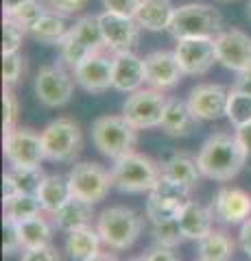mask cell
Returning a JSON list of instances; mask_svg holds the SVG:
<instances>
[{
    "instance_id": "obj_1",
    "label": "cell",
    "mask_w": 251,
    "mask_h": 261,
    "mask_svg": "<svg viewBox=\"0 0 251 261\" xmlns=\"http://www.w3.org/2000/svg\"><path fill=\"white\" fill-rule=\"evenodd\" d=\"M247 152L242 148V144L238 142L236 133H214L201 146V150L197 154V163L201 174L210 181H232L234 176H238V172L245 168L247 163Z\"/></svg>"
},
{
    "instance_id": "obj_2",
    "label": "cell",
    "mask_w": 251,
    "mask_h": 261,
    "mask_svg": "<svg viewBox=\"0 0 251 261\" xmlns=\"http://www.w3.org/2000/svg\"><path fill=\"white\" fill-rule=\"evenodd\" d=\"M144 220L133 209L116 205L107 207L96 216V231L101 235L103 246L111 250H127L142 235Z\"/></svg>"
},
{
    "instance_id": "obj_3",
    "label": "cell",
    "mask_w": 251,
    "mask_h": 261,
    "mask_svg": "<svg viewBox=\"0 0 251 261\" xmlns=\"http://www.w3.org/2000/svg\"><path fill=\"white\" fill-rule=\"evenodd\" d=\"M162 176V166L147 154L129 152L120 157L111 166V178L114 187L125 194H142L151 192Z\"/></svg>"
},
{
    "instance_id": "obj_4",
    "label": "cell",
    "mask_w": 251,
    "mask_h": 261,
    "mask_svg": "<svg viewBox=\"0 0 251 261\" xmlns=\"http://www.w3.org/2000/svg\"><path fill=\"white\" fill-rule=\"evenodd\" d=\"M223 31V15L212 5L188 3L175 9L168 33L175 39L186 37H216Z\"/></svg>"
},
{
    "instance_id": "obj_5",
    "label": "cell",
    "mask_w": 251,
    "mask_h": 261,
    "mask_svg": "<svg viewBox=\"0 0 251 261\" xmlns=\"http://www.w3.org/2000/svg\"><path fill=\"white\" fill-rule=\"evenodd\" d=\"M92 142L101 154L116 161L135 152L138 128L129 124L125 116H101L92 122Z\"/></svg>"
},
{
    "instance_id": "obj_6",
    "label": "cell",
    "mask_w": 251,
    "mask_h": 261,
    "mask_svg": "<svg viewBox=\"0 0 251 261\" xmlns=\"http://www.w3.org/2000/svg\"><path fill=\"white\" fill-rule=\"evenodd\" d=\"M42 144L48 161L75 163L81 146H83V137H81V128L75 120L61 116L42 128Z\"/></svg>"
},
{
    "instance_id": "obj_7",
    "label": "cell",
    "mask_w": 251,
    "mask_h": 261,
    "mask_svg": "<svg viewBox=\"0 0 251 261\" xmlns=\"http://www.w3.org/2000/svg\"><path fill=\"white\" fill-rule=\"evenodd\" d=\"M190 194H192L190 185L159 176L155 187L149 192L147 207H144V214H147L149 222L159 224V222H166V220L177 218L179 211L190 202Z\"/></svg>"
},
{
    "instance_id": "obj_8",
    "label": "cell",
    "mask_w": 251,
    "mask_h": 261,
    "mask_svg": "<svg viewBox=\"0 0 251 261\" xmlns=\"http://www.w3.org/2000/svg\"><path fill=\"white\" fill-rule=\"evenodd\" d=\"M75 74H70L63 63H46L37 70L33 89L37 100L48 109L66 107L75 94Z\"/></svg>"
},
{
    "instance_id": "obj_9",
    "label": "cell",
    "mask_w": 251,
    "mask_h": 261,
    "mask_svg": "<svg viewBox=\"0 0 251 261\" xmlns=\"http://www.w3.org/2000/svg\"><path fill=\"white\" fill-rule=\"evenodd\" d=\"M68 185L72 196L96 205L107 198L109 190L114 187V178H111V170H105L101 163L79 161L68 172Z\"/></svg>"
},
{
    "instance_id": "obj_10",
    "label": "cell",
    "mask_w": 251,
    "mask_h": 261,
    "mask_svg": "<svg viewBox=\"0 0 251 261\" xmlns=\"http://www.w3.org/2000/svg\"><path fill=\"white\" fill-rule=\"evenodd\" d=\"M166 102L168 96L164 92L153 87H140L138 92L129 94L127 100L123 102V116L138 130L155 128L162 124Z\"/></svg>"
},
{
    "instance_id": "obj_11",
    "label": "cell",
    "mask_w": 251,
    "mask_h": 261,
    "mask_svg": "<svg viewBox=\"0 0 251 261\" xmlns=\"http://www.w3.org/2000/svg\"><path fill=\"white\" fill-rule=\"evenodd\" d=\"M3 152L9 166L15 168H42V161L46 159L42 133L18 126L5 133Z\"/></svg>"
},
{
    "instance_id": "obj_12",
    "label": "cell",
    "mask_w": 251,
    "mask_h": 261,
    "mask_svg": "<svg viewBox=\"0 0 251 261\" xmlns=\"http://www.w3.org/2000/svg\"><path fill=\"white\" fill-rule=\"evenodd\" d=\"M175 55L186 76H201L218 63L214 37H186L177 39Z\"/></svg>"
},
{
    "instance_id": "obj_13",
    "label": "cell",
    "mask_w": 251,
    "mask_h": 261,
    "mask_svg": "<svg viewBox=\"0 0 251 261\" xmlns=\"http://www.w3.org/2000/svg\"><path fill=\"white\" fill-rule=\"evenodd\" d=\"M216 59L232 72L251 70V37L240 29H225L214 37Z\"/></svg>"
},
{
    "instance_id": "obj_14",
    "label": "cell",
    "mask_w": 251,
    "mask_h": 261,
    "mask_svg": "<svg viewBox=\"0 0 251 261\" xmlns=\"http://www.w3.org/2000/svg\"><path fill=\"white\" fill-rule=\"evenodd\" d=\"M72 74L77 85L83 87L87 94H105L109 87H114V57L105 55V50L94 53L81 61Z\"/></svg>"
},
{
    "instance_id": "obj_15",
    "label": "cell",
    "mask_w": 251,
    "mask_h": 261,
    "mask_svg": "<svg viewBox=\"0 0 251 261\" xmlns=\"http://www.w3.org/2000/svg\"><path fill=\"white\" fill-rule=\"evenodd\" d=\"M103 37H105V48L111 53H127L133 50L140 39V24L135 22L131 15H120L111 11L99 13Z\"/></svg>"
},
{
    "instance_id": "obj_16",
    "label": "cell",
    "mask_w": 251,
    "mask_h": 261,
    "mask_svg": "<svg viewBox=\"0 0 251 261\" xmlns=\"http://www.w3.org/2000/svg\"><path fill=\"white\" fill-rule=\"evenodd\" d=\"M144 70H147V85L159 92H168L181 83L186 76L175 50H153L144 57Z\"/></svg>"
},
{
    "instance_id": "obj_17",
    "label": "cell",
    "mask_w": 251,
    "mask_h": 261,
    "mask_svg": "<svg viewBox=\"0 0 251 261\" xmlns=\"http://www.w3.org/2000/svg\"><path fill=\"white\" fill-rule=\"evenodd\" d=\"M227 96H230V89H225L223 85L199 83L190 89V94L186 100H188L192 113L201 122H212V120H218V118L225 116Z\"/></svg>"
},
{
    "instance_id": "obj_18",
    "label": "cell",
    "mask_w": 251,
    "mask_h": 261,
    "mask_svg": "<svg viewBox=\"0 0 251 261\" xmlns=\"http://www.w3.org/2000/svg\"><path fill=\"white\" fill-rule=\"evenodd\" d=\"M214 218L223 224H242L251 218V194L242 187H221L212 200Z\"/></svg>"
},
{
    "instance_id": "obj_19",
    "label": "cell",
    "mask_w": 251,
    "mask_h": 261,
    "mask_svg": "<svg viewBox=\"0 0 251 261\" xmlns=\"http://www.w3.org/2000/svg\"><path fill=\"white\" fill-rule=\"evenodd\" d=\"M147 83V70L144 59L138 57L133 50L114 53V87L116 92L133 94Z\"/></svg>"
},
{
    "instance_id": "obj_20",
    "label": "cell",
    "mask_w": 251,
    "mask_h": 261,
    "mask_svg": "<svg viewBox=\"0 0 251 261\" xmlns=\"http://www.w3.org/2000/svg\"><path fill=\"white\" fill-rule=\"evenodd\" d=\"M199 118L192 113L188 100L181 98H168L164 116H162V124L159 128L171 137H190L199 126Z\"/></svg>"
},
{
    "instance_id": "obj_21",
    "label": "cell",
    "mask_w": 251,
    "mask_h": 261,
    "mask_svg": "<svg viewBox=\"0 0 251 261\" xmlns=\"http://www.w3.org/2000/svg\"><path fill=\"white\" fill-rule=\"evenodd\" d=\"M177 220H179L184 238L199 242L214 228V220L216 218H214L212 207H203V205H199L197 200H190L188 205L179 211Z\"/></svg>"
},
{
    "instance_id": "obj_22",
    "label": "cell",
    "mask_w": 251,
    "mask_h": 261,
    "mask_svg": "<svg viewBox=\"0 0 251 261\" xmlns=\"http://www.w3.org/2000/svg\"><path fill=\"white\" fill-rule=\"evenodd\" d=\"M51 218H53V224L59 231L70 233V231H77V228L90 226L94 218V205L83 198H77V196H70Z\"/></svg>"
},
{
    "instance_id": "obj_23",
    "label": "cell",
    "mask_w": 251,
    "mask_h": 261,
    "mask_svg": "<svg viewBox=\"0 0 251 261\" xmlns=\"http://www.w3.org/2000/svg\"><path fill=\"white\" fill-rule=\"evenodd\" d=\"M177 7L171 0H142L138 5V9L133 13L135 22L140 24L142 31H151V33H159V31H168L173 22Z\"/></svg>"
},
{
    "instance_id": "obj_24",
    "label": "cell",
    "mask_w": 251,
    "mask_h": 261,
    "mask_svg": "<svg viewBox=\"0 0 251 261\" xmlns=\"http://www.w3.org/2000/svg\"><path fill=\"white\" fill-rule=\"evenodd\" d=\"M72 24L68 22V15H63L59 11H53L48 9L42 18H39L33 27L29 29V35L35 39L39 44H46V46H59L66 35L70 33Z\"/></svg>"
},
{
    "instance_id": "obj_25",
    "label": "cell",
    "mask_w": 251,
    "mask_h": 261,
    "mask_svg": "<svg viewBox=\"0 0 251 261\" xmlns=\"http://www.w3.org/2000/svg\"><path fill=\"white\" fill-rule=\"evenodd\" d=\"M101 235L96 231V226H83L77 231H70L66 238V252L72 261H87L94 255L101 252Z\"/></svg>"
},
{
    "instance_id": "obj_26",
    "label": "cell",
    "mask_w": 251,
    "mask_h": 261,
    "mask_svg": "<svg viewBox=\"0 0 251 261\" xmlns=\"http://www.w3.org/2000/svg\"><path fill=\"white\" fill-rule=\"evenodd\" d=\"M199 259L206 261H232L234 252H236V242L232 240L227 231H218L212 228L203 240L197 242Z\"/></svg>"
},
{
    "instance_id": "obj_27",
    "label": "cell",
    "mask_w": 251,
    "mask_h": 261,
    "mask_svg": "<svg viewBox=\"0 0 251 261\" xmlns=\"http://www.w3.org/2000/svg\"><path fill=\"white\" fill-rule=\"evenodd\" d=\"M70 185H68V176L63 178L59 174H46L42 178V185L37 190V198L39 205H42L44 214H55L63 202L70 198Z\"/></svg>"
},
{
    "instance_id": "obj_28",
    "label": "cell",
    "mask_w": 251,
    "mask_h": 261,
    "mask_svg": "<svg viewBox=\"0 0 251 261\" xmlns=\"http://www.w3.org/2000/svg\"><path fill=\"white\" fill-rule=\"evenodd\" d=\"M53 226L48 220L39 214L33 218H27L18 222V233H20V244L22 248H37V246H48L53 240Z\"/></svg>"
},
{
    "instance_id": "obj_29",
    "label": "cell",
    "mask_w": 251,
    "mask_h": 261,
    "mask_svg": "<svg viewBox=\"0 0 251 261\" xmlns=\"http://www.w3.org/2000/svg\"><path fill=\"white\" fill-rule=\"evenodd\" d=\"M162 176L166 178H173V181H179V183H186L194 187L199 183V178L203 176L199 170V163L197 159L188 157V154H173L171 159L162 161Z\"/></svg>"
},
{
    "instance_id": "obj_30",
    "label": "cell",
    "mask_w": 251,
    "mask_h": 261,
    "mask_svg": "<svg viewBox=\"0 0 251 261\" xmlns=\"http://www.w3.org/2000/svg\"><path fill=\"white\" fill-rule=\"evenodd\" d=\"M70 35L75 37L77 42L83 44L85 48H90L92 53L107 50V48H105V37H103L99 15H81L70 27Z\"/></svg>"
},
{
    "instance_id": "obj_31",
    "label": "cell",
    "mask_w": 251,
    "mask_h": 261,
    "mask_svg": "<svg viewBox=\"0 0 251 261\" xmlns=\"http://www.w3.org/2000/svg\"><path fill=\"white\" fill-rule=\"evenodd\" d=\"M225 118L230 120V124L234 128L249 124L251 122V94H242V92H236V89L230 87Z\"/></svg>"
},
{
    "instance_id": "obj_32",
    "label": "cell",
    "mask_w": 251,
    "mask_h": 261,
    "mask_svg": "<svg viewBox=\"0 0 251 261\" xmlns=\"http://www.w3.org/2000/svg\"><path fill=\"white\" fill-rule=\"evenodd\" d=\"M5 176L15 185V190L20 194H37L39 185H42V178L46 174L42 172V168H15V166H11L5 172Z\"/></svg>"
},
{
    "instance_id": "obj_33",
    "label": "cell",
    "mask_w": 251,
    "mask_h": 261,
    "mask_svg": "<svg viewBox=\"0 0 251 261\" xmlns=\"http://www.w3.org/2000/svg\"><path fill=\"white\" fill-rule=\"evenodd\" d=\"M39 214H42V205H39L37 194H18L9 202H5V216L13 218L15 222H22V220Z\"/></svg>"
},
{
    "instance_id": "obj_34",
    "label": "cell",
    "mask_w": 251,
    "mask_h": 261,
    "mask_svg": "<svg viewBox=\"0 0 251 261\" xmlns=\"http://www.w3.org/2000/svg\"><path fill=\"white\" fill-rule=\"evenodd\" d=\"M151 235H153V240H155V244L166 246V248H177L186 240L177 218L166 220V222H159V224H153Z\"/></svg>"
},
{
    "instance_id": "obj_35",
    "label": "cell",
    "mask_w": 251,
    "mask_h": 261,
    "mask_svg": "<svg viewBox=\"0 0 251 261\" xmlns=\"http://www.w3.org/2000/svg\"><path fill=\"white\" fill-rule=\"evenodd\" d=\"M48 11V7L42 3V0H29V3H24V5H20L15 11H11L7 18H11V20H15L20 24V27L29 33V29L33 27V24L42 18V15Z\"/></svg>"
},
{
    "instance_id": "obj_36",
    "label": "cell",
    "mask_w": 251,
    "mask_h": 261,
    "mask_svg": "<svg viewBox=\"0 0 251 261\" xmlns=\"http://www.w3.org/2000/svg\"><path fill=\"white\" fill-rule=\"evenodd\" d=\"M27 72V59L20 53H3V83L15 85Z\"/></svg>"
},
{
    "instance_id": "obj_37",
    "label": "cell",
    "mask_w": 251,
    "mask_h": 261,
    "mask_svg": "<svg viewBox=\"0 0 251 261\" xmlns=\"http://www.w3.org/2000/svg\"><path fill=\"white\" fill-rule=\"evenodd\" d=\"M29 33L24 31L15 20L3 18V53H20L22 42Z\"/></svg>"
},
{
    "instance_id": "obj_38",
    "label": "cell",
    "mask_w": 251,
    "mask_h": 261,
    "mask_svg": "<svg viewBox=\"0 0 251 261\" xmlns=\"http://www.w3.org/2000/svg\"><path fill=\"white\" fill-rule=\"evenodd\" d=\"M20 116V100L18 96L13 94V89L9 85H5L3 92V124H5V133L7 130L15 128V122Z\"/></svg>"
},
{
    "instance_id": "obj_39",
    "label": "cell",
    "mask_w": 251,
    "mask_h": 261,
    "mask_svg": "<svg viewBox=\"0 0 251 261\" xmlns=\"http://www.w3.org/2000/svg\"><path fill=\"white\" fill-rule=\"evenodd\" d=\"M22 244H20V233H18V222L13 218L5 216L3 220V252L7 257L13 255L15 250H20Z\"/></svg>"
},
{
    "instance_id": "obj_40",
    "label": "cell",
    "mask_w": 251,
    "mask_h": 261,
    "mask_svg": "<svg viewBox=\"0 0 251 261\" xmlns=\"http://www.w3.org/2000/svg\"><path fill=\"white\" fill-rule=\"evenodd\" d=\"M20 261H61V259H59V252L55 250L51 244H48V246L24 248Z\"/></svg>"
},
{
    "instance_id": "obj_41",
    "label": "cell",
    "mask_w": 251,
    "mask_h": 261,
    "mask_svg": "<svg viewBox=\"0 0 251 261\" xmlns=\"http://www.w3.org/2000/svg\"><path fill=\"white\" fill-rule=\"evenodd\" d=\"M46 5H48V9L59 11L63 15H75L85 9L87 0H46Z\"/></svg>"
},
{
    "instance_id": "obj_42",
    "label": "cell",
    "mask_w": 251,
    "mask_h": 261,
    "mask_svg": "<svg viewBox=\"0 0 251 261\" xmlns=\"http://www.w3.org/2000/svg\"><path fill=\"white\" fill-rule=\"evenodd\" d=\"M142 0H103V7L105 11H111V13H120V15H131L138 9Z\"/></svg>"
},
{
    "instance_id": "obj_43",
    "label": "cell",
    "mask_w": 251,
    "mask_h": 261,
    "mask_svg": "<svg viewBox=\"0 0 251 261\" xmlns=\"http://www.w3.org/2000/svg\"><path fill=\"white\" fill-rule=\"evenodd\" d=\"M173 250L175 248H166V246H159V244H155L151 250L144 252V259H147V261H177V255Z\"/></svg>"
},
{
    "instance_id": "obj_44",
    "label": "cell",
    "mask_w": 251,
    "mask_h": 261,
    "mask_svg": "<svg viewBox=\"0 0 251 261\" xmlns=\"http://www.w3.org/2000/svg\"><path fill=\"white\" fill-rule=\"evenodd\" d=\"M238 244H240V248L242 252L251 259V218L245 220V222L240 224V231H238Z\"/></svg>"
},
{
    "instance_id": "obj_45",
    "label": "cell",
    "mask_w": 251,
    "mask_h": 261,
    "mask_svg": "<svg viewBox=\"0 0 251 261\" xmlns=\"http://www.w3.org/2000/svg\"><path fill=\"white\" fill-rule=\"evenodd\" d=\"M232 89H236V92H242V94H251V70L238 72V76H236V81H234Z\"/></svg>"
},
{
    "instance_id": "obj_46",
    "label": "cell",
    "mask_w": 251,
    "mask_h": 261,
    "mask_svg": "<svg viewBox=\"0 0 251 261\" xmlns=\"http://www.w3.org/2000/svg\"><path fill=\"white\" fill-rule=\"evenodd\" d=\"M236 137H238V142L242 144V148H245L247 157L251 159V122H249V124H245V126L236 128Z\"/></svg>"
},
{
    "instance_id": "obj_47",
    "label": "cell",
    "mask_w": 251,
    "mask_h": 261,
    "mask_svg": "<svg viewBox=\"0 0 251 261\" xmlns=\"http://www.w3.org/2000/svg\"><path fill=\"white\" fill-rule=\"evenodd\" d=\"M24 3H29V0H3V11H5V15H9L11 11H15Z\"/></svg>"
},
{
    "instance_id": "obj_48",
    "label": "cell",
    "mask_w": 251,
    "mask_h": 261,
    "mask_svg": "<svg viewBox=\"0 0 251 261\" xmlns=\"http://www.w3.org/2000/svg\"><path fill=\"white\" fill-rule=\"evenodd\" d=\"M87 261H118L114 255H109V252H99V255H94L92 259H87Z\"/></svg>"
},
{
    "instance_id": "obj_49",
    "label": "cell",
    "mask_w": 251,
    "mask_h": 261,
    "mask_svg": "<svg viewBox=\"0 0 251 261\" xmlns=\"http://www.w3.org/2000/svg\"><path fill=\"white\" fill-rule=\"evenodd\" d=\"M245 9H247V18L251 20V0H249V3H247V7H245Z\"/></svg>"
},
{
    "instance_id": "obj_50",
    "label": "cell",
    "mask_w": 251,
    "mask_h": 261,
    "mask_svg": "<svg viewBox=\"0 0 251 261\" xmlns=\"http://www.w3.org/2000/svg\"><path fill=\"white\" fill-rule=\"evenodd\" d=\"M129 261H147V259H144V255H142V257H133V259H129Z\"/></svg>"
},
{
    "instance_id": "obj_51",
    "label": "cell",
    "mask_w": 251,
    "mask_h": 261,
    "mask_svg": "<svg viewBox=\"0 0 251 261\" xmlns=\"http://www.w3.org/2000/svg\"><path fill=\"white\" fill-rule=\"evenodd\" d=\"M221 3H230V0H221Z\"/></svg>"
},
{
    "instance_id": "obj_52",
    "label": "cell",
    "mask_w": 251,
    "mask_h": 261,
    "mask_svg": "<svg viewBox=\"0 0 251 261\" xmlns=\"http://www.w3.org/2000/svg\"><path fill=\"white\" fill-rule=\"evenodd\" d=\"M197 261H206V259H197Z\"/></svg>"
},
{
    "instance_id": "obj_53",
    "label": "cell",
    "mask_w": 251,
    "mask_h": 261,
    "mask_svg": "<svg viewBox=\"0 0 251 261\" xmlns=\"http://www.w3.org/2000/svg\"><path fill=\"white\" fill-rule=\"evenodd\" d=\"M247 261H251V259H247Z\"/></svg>"
}]
</instances>
